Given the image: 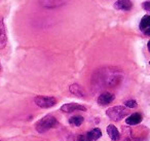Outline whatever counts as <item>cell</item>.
<instances>
[{"label": "cell", "instance_id": "19", "mask_svg": "<svg viewBox=\"0 0 150 141\" xmlns=\"http://www.w3.org/2000/svg\"><path fill=\"white\" fill-rule=\"evenodd\" d=\"M144 33H145V35L150 36V28H148V29H146L145 31H144Z\"/></svg>", "mask_w": 150, "mask_h": 141}, {"label": "cell", "instance_id": "20", "mask_svg": "<svg viewBox=\"0 0 150 141\" xmlns=\"http://www.w3.org/2000/svg\"><path fill=\"white\" fill-rule=\"evenodd\" d=\"M147 46H148V51H149V52H150V40H149V42H148Z\"/></svg>", "mask_w": 150, "mask_h": 141}, {"label": "cell", "instance_id": "2", "mask_svg": "<svg viewBox=\"0 0 150 141\" xmlns=\"http://www.w3.org/2000/svg\"><path fill=\"white\" fill-rule=\"evenodd\" d=\"M59 125L58 120L54 116L50 115H45L44 118H42L41 120H39L36 124V130H37L38 133H45L47 132L50 129L56 128Z\"/></svg>", "mask_w": 150, "mask_h": 141}, {"label": "cell", "instance_id": "13", "mask_svg": "<svg viewBox=\"0 0 150 141\" xmlns=\"http://www.w3.org/2000/svg\"><path fill=\"white\" fill-rule=\"evenodd\" d=\"M88 135L90 136V138L92 139L93 141H97L98 139H100L102 137V131L99 128H95L93 129L92 131L88 132Z\"/></svg>", "mask_w": 150, "mask_h": 141}, {"label": "cell", "instance_id": "5", "mask_svg": "<svg viewBox=\"0 0 150 141\" xmlns=\"http://www.w3.org/2000/svg\"><path fill=\"white\" fill-rule=\"evenodd\" d=\"M86 111V107L81 104L78 103H66L64 105L61 106V111L63 112H67V113H70V112H74V111Z\"/></svg>", "mask_w": 150, "mask_h": 141}, {"label": "cell", "instance_id": "1", "mask_svg": "<svg viewBox=\"0 0 150 141\" xmlns=\"http://www.w3.org/2000/svg\"><path fill=\"white\" fill-rule=\"evenodd\" d=\"M121 80V74L116 70H108L101 71L98 77V81L103 85V87H114L118 85Z\"/></svg>", "mask_w": 150, "mask_h": 141}, {"label": "cell", "instance_id": "16", "mask_svg": "<svg viewBox=\"0 0 150 141\" xmlns=\"http://www.w3.org/2000/svg\"><path fill=\"white\" fill-rule=\"evenodd\" d=\"M76 141H93V140L90 138V136H88V133H86V134H83V135H79V136L77 137V139H76Z\"/></svg>", "mask_w": 150, "mask_h": 141}, {"label": "cell", "instance_id": "21", "mask_svg": "<svg viewBox=\"0 0 150 141\" xmlns=\"http://www.w3.org/2000/svg\"><path fill=\"white\" fill-rule=\"evenodd\" d=\"M0 70H1V64H0Z\"/></svg>", "mask_w": 150, "mask_h": 141}, {"label": "cell", "instance_id": "18", "mask_svg": "<svg viewBox=\"0 0 150 141\" xmlns=\"http://www.w3.org/2000/svg\"><path fill=\"white\" fill-rule=\"evenodd\" d=\"M125 141H140V140H139V139H137V138H134V137H131V138L125 139Z\"/></svg>", "mask_w": 150, "mask_h": 141}, {"label": "cell", "instance_id": "11", "mask_svg": "<svg viewBox=\"0 0 150 141\" xmlns=\"http://www.w3.org/2000/svg\"><path fill=\"white\" fill-rule=\"evenodd\" d=\"M69 91H70L72 94H74V95L78 96V97H83V96H86L84 90L82 89L79 85H77V83H73V85H71L70 88H69Z\"/></svg>", "mask_w": 150, "mask_h": 141}, {"label": "cell", "instance_id": "10", "mask_svg": "<svg viewBox=\"0 0 150 141\" xmlns=\"http://www.w3.org/2000/svg\"><path fill=\"white\" fill-rule=\"evenodd\" d=\"M107 134L109 135L110 139L112 141H118L120 139V133L117 130V128L114 125H109L107 127Z\"/></svg>", "mask_w": 150, "mask_h": 141}, {"label": "cell", "instance_id": "15", "mask_svg": "<svg viewBox=\"0 0 150 141\" xmlns=\"http://www.w3.org/2000/svg\"><path fill=\"white\" fill-rule=\"evenodd\" d=\"M125 105L129 108H136L138 104H137V101H136V100L129 99V100H127V101L125 102Z\"/></svg>", "mask_w": 150, "mask_h": 141}, {"label": "cell", "instance_id": "14", "mask_svg": "<svg viewBox=\"0 0 150 141\" xmlns=\"http://www.w3.org/2000/svg\"><path fill=\"white\" fill-rule=\"evenodd\" d=\"M83 120H84V118H82L81 115H75V116L70 118V120H69V124L73 127H79L80 125L83 122Z\"/></svg>", "mask_w": 150, "mask_h": 141}, {"label": "cell", "instance_id": "6", "mask_svg": "<svg viewBox=\"0 0 150 141\" xmlns=\"http://www.w3.org/2000/svg\"><path fill=\"white\" fill-rule=\"evenodd\" d=\"M6 43H7L6 29H5L3 18L0 16V50H3L6 46Z\"/></svg>", "mask_w": 150, "mask_h": 141}, {"label": "cell", "instance_id": "22", "mask_svg": "<svg viewBox=\"0 0 150 141\" xmlns=\"http://www.w3.org/2000/svg\"><path fill=\"white\" fill-rule=\"evenodd\" d=\"M149 64H150V62H149Z\"/></svg>", "mask_w": 150, "mask_h": 141}, {"label": "cell", "instance_id": "7", "mask_svg": "<svg viewBox=\"0 0 150 141\" xmlns=\"http://www.w3.org/2000/svg\"><path fill=\"white\" fill-rule=\"evenodd\" d=\"M114 95L112 93H109V92H104L98 97V103L102 106H106L108 104H110L111 102L114 100Z\"/></svg>", "mask_w": 150, "mask_h": 141}, {"label": "cell", "instance_id": "3", "mask_svg": "<svg viewBox=\"0 0 150 141\" xmlns=\"http://www.w3.org/2000/svg\"><path fill=\"white\" fill-rule=\"evenodd\" d=\"M129 109L125 107V106H113L106 110V114L110 120L118 122L125 118L127 115H129Z\"/></svg>", "mask_w": 150, "mask_h": 141}, {"label": "cell", "instance_id": "17", "mask_svg": "<svg viewBox=\"0 0 150 141\" xmlns=\"http://www.w3.org/2000/svg\"><path fill=\"white\" fill-rule=\"evenodd\" d=\"M142 7H143L145 11H150V0H148V1H145V2H143V4H142Z\"/></svg>", "mask_w": 150, "mask_h": 141}, {"label": "cell", "instance_id": "8", "mask_svg": "<svg viewBox=\"0 0 150 141\" xmlns=\"http://www.w3.org/2000/svg\"><path fill=\"white\" fill-rule=\"evenodd\" d=\"M133 7V3L131 0H117L114 3V9L119 11H131Z\"/></svg>", "mask_w": 150, "mask_h": 141}, {"label": "cell", "instance_id": "4", "mask_svg": "<svg viewBox=\"0 0 150 141\" xmlns=\"http://www.w3.org/2000/svg\"><path fill=\"white\" fill-rule=\"evenodd\" d=\"M35 104L41 108H50L57 104V99L50 96H37L34 99Z\"/></svg>", "mask_w": 150, "mask_h": 141}, {"label": "cell", "instance_id": "12", "mask_svg": "<svg viewBox=\"0 0 150 141\" xmlns=\"http://www.w3.org/2000/svg\"><path fill=\"white\" fill-rule=\"evenodd\" d=\"M139 28H140V30H142V31H145L146 29L150 28V16L149 15H146L142 18L141 22H140Z\"/></svg>", "mask_w": 150, "mask_h": 141}, {"label": "cell", "instance_id": "9", "mask_svg": "<svg viewBox=\"0 0 150 141\" xmlns=\"http://www.w3.org/2000/svg\"><path fill=\"white\" fill-rule=\"evenodd\" d=\"M143 118H142V114L139 112H135V113L131 114L129 118H125V122L129 126H136V125H139L142 122Z\"/></svg>", "mask_w": 150, "mask_h": 141}]
</instances>
